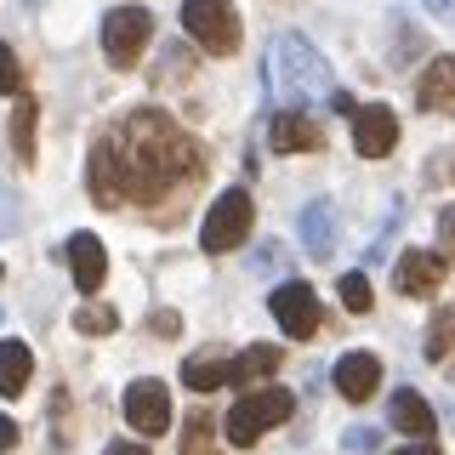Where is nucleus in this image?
I'll use <instances>...</instances> for the list:
<instances>
[{
	"label": "nucleus",
	"instance_id": "1",
	"mask_svg": "<svg viewBox=\"0 0 455 455\" xmlns=\"http://www.w3.org/2000/svg\"><path fill=\"white\" fill-rule=\"evenodd\" d=\"M199 177H205V154L165 108L125 114L114 132L92 142V160H85V188H92V199L103 211H114V205L154 211L171 194L194 188Z\"/></svg>",
	"mask_w": 455,
	"mask_h": 455
},
{
	"label": "nucleus",
	"instance_id": "2",
	"mask_svg": "<svg viewBox=\"0 0 455 455\" xmlns=\"http://www.w3.org/2000/svg\"><path fill=\"white\" fill-rule=\"evenodd\" d=\"M267 85H274L279 108H307V103H336V80L324 52H313L307 35L284 28L267 46Z\"/></svg>",
	"mask_w": 455,
	"mask_h": 455
},
{
	"label": "nucleus",
	"instance_id": "3",
	"mask_svg": "<svg viewBox=\"0 0 455 455\" xmlns=\"http://www.w3.org/2000/svg\"><path fill=\"white\" fill-rule=\"evenodd\" d=\"M291 410H296V398L284 393V387H256V393H245V398H234L222 433H228V444H234V450H245V444H256V438L267 433V427L291 421Z\"/></svg>",
	"mask_w": 455,
	"mask_h": 455
},
{
	"label": "nucleus",
	"instance_id": "4",
	"mask_svg": "<svg viewBox=\"0 0 455 455\" xmlns=\"http://www.w3.org/2000/svg\"><path fill=\"white\" fill-rule=\"evenodd\" d=\"M182 28H188L211 57L239 52V12H234V0H182Z\"/></svg>",
	"mask_w": 455,
	"mask_h": 455
},
{
	"label": "nucleus",
	"instance_id": "5",
	"mask_svg": "<svg viewBox=\"0 0 455 455\" xmlns=\"http://www.w3.org/2000/svg\"><path fill=\"white\" fill-rule=\"evenodd\" d=\"M251 217H256V205H251V194H245V188L217 194V205L205 211V228H199V245H205L211 256L245 245V239H251Z\"/></svg>",
	"mask_w": 455,
	"mask_h": 455
},
{
	"label": "nucleus",
	"instance_id": "6",
	"mask_svg": "<svg viewBox=\"0 0 455 455\" xmlns=\"http://www.w3.org/2000/svg\"><path fill=\"white\" fill-rule=\"evenodd\" d=\"M154 35V12L148 6H114L103 18V52L114 68H137L142 63V46Z\"/></svg>",
	"mask_w": 455,
	"mask_h": 455
},
{
	"label": "nucleus",
	"instance_id": "7",
	"mask_svg": "<svg viewBox=\"0 0 455 455\" xmlns=\"http://www.w3.org/2000/svg\"><path fill=\"white\" fill-rule=\"evenodd\" d=\"M267 313L279 319V331L284 336H296V341H307V336H319V296H313V284L302 279H291V284H279L274 296H267Z\"/></svg>",
	"mask_w": 455,
	"mask_h": 455
},
{
	"label": "nucleus",
	"instance_id": "8",
	"mask_svg": "<svg viewBox=\"0 0 455 455\" xmlns=\"http://www.w3.org/2000/svg\"><path fill=\"white\" fill-rule=\"evenodd\" d=\"M125 421H132V433L137 438H160L165 427H171V393H165V381H154V376H137L132 387H125Z\"/></svg>",
	"mask_w": 455,
	"mask_h": 455
},
{
	"label": "nucleus",
	"instance_id": "9",
	"mask_svg": "<svg viewBox=\"0 0 455 455\" xmlns=\"http://www.w3.org/2000/svg\"><path fill=\"white\" fill-rule=\"evenodd\" d=\"M444 274H450L444 251H404L393 262V291L398 296H433L444 284Z\"/></svg>",
	"mask_w": 455,
	"mask_h": 455
},
{
	"label": "nucleus",
	"instance_id": "10",
	"mask_svg": "<svg viewBox=\"0 0 455 455\" xmlns=\"http://www.w3.org/2000/svg\"><path fill=\"white\" fill-rule=\"evenodd\" d=\"M353 148L364 154V160H387L398 148V114L387 103H370L353 114Z\"/></svg>",
	"mask_w": 455,
	"mask_h": 455
},
{
	"label": "nucleus",
	"instance_id": "11",
	"mask_svg": "<svg viewBox=\"0 0 455 455\" xmlns=\"http://www.w3.org/2000/svg\"><path fill=\"white\" fill-rule=\"evenodd\" d=\"M267 148H274V154H313V148H324V132H319L313 114L279 108L274 120H267Z\"/></svg>",
	"mask_w": 455,
	"mask_h": 455
},
{
	"label": "nucleus",
	"instance_id": "12",
	"mask_svg": "<svg viewBox=\"0 0 455 455\" xmlns=\"http://www.w3.org/2000/svg\"><path fill=\"white\" fill-rule=\"evenodd\" d=\"M376 387H381V359H376V353L353 347V353H341V359H336V393L347 398V404H364Z\"/></svg>",
	"mask_w": 455,
	"mask_h": 455
},
{
	"label": "nucleus",
	"instance_id": "13",
	"mask_svg": "<svg viewBox=\"0 0 455 455\" xmlns=\"http://www.w3.org/2000/svg\"><path fill=\"white\" fill-rule=\"evenodd\" d=\"M416 108H427V114H455V57H450V52H438L433 63L421 68V80H416Z\"/></svg>",
	"mask_w": 455,
	"mask_h": 455
},
{
	"label": "nucleus",
	"instance_id": "14",
	"mask_svg": "<svg viewBox=\"0 0 455 455\" xmlns=\"http://www.w3.org/2000/svg\"><path fill=\"white\" fill-rule=\"evenodd\" d=\"M68 274H75V284L85 296H97V284L108 279V251L97 234H75L68 239Z\"/></svg>",
	"mask_w": 455,
	"mask_h": 455
},
{
	"label": "nucleus",
	"instance_id": "15",
	"mask_svg": "<svg viewBox=\"0 0 455 455\" xmlns=\"http://www.w3.org/2000/svg\"><path fill=\"white\" fill-rule=\"evenodd\" d=\"M387 410H393V427H398V433H410L416 444H427V438H433L438 416H433V404H427V398H421L416 387H398Z\"/></svg>",
	"mask_w": 455,
	"mask_h": 455
},
{
	"label": "nucleus",
	"instance_id": "16",
	"mask_svg": "<svg viewBox=\"0 0 455 455\" xmlns=\"http://www.w3.org/2000/svg\"><path fill=\"white\" fill-rule=\"evenodd\" d=\"M182 381H188L194 393H217V387L234 381V359H228V353H199V359L182 364Z\"/></svg>",
	"mask_w": 455,
	"mask_h": 455
},
{
	"label": "nucleus",
	"instance_id": "17",
	"mask_svg": "<svg viewBox=\"0 0 455 455\" xmlns=\"http://www.w3.org/2000/svg\"><path fill=\"white\" fill-rule=\"evenodd\" d=\"M302 245H307V256H331L336 251V211L324 205V199H313L302 211Z\"/></svg>",
	"mask_w": 455,
	"mask_h": 455
},
{
	"label": "nucleus",
	"instance_id": "18",
	"mask_svg": "<svg viewBox=\"0 0 455 455\" xmlns=\"http://www.w3.org/2000/svg\"><path fill=\"white\" fill-rule=\"evenodd\" d=\"M28 370H35V353L23 341H0V398H18L28 387Z\"/></svg>",
	"mask_w": 455,
	"mask_h": 455
},
{
	"label": "nucleus",
	"instance_id": "19",
	"mask_svg": "<svg viewBox=\"0 0 455 455\" xmlns=\"http://www.w3.org/2000/svg\"><path fill=\"white\" fill-rule=\"evenodd\" d=\"M274 370H279V347H274V341H251V347L234 359V387L262 381V376H274Z\"/></svg>",
	"mask_w": 455,
	"mask_h": 455
},
{
	"label": "nucleus",
	"instance_id": "20",
	"mask_svg": "<svg viewBox=\"0 0 455 455\" xmlns=\"http://www.w3.org/2000/svg\"><path fill=\"white\" fill-rule=\"evenodd\" d=\"M35 120H40V103L35 97H18V103H12V154H18L23 165L35 160Z\"/></svg>",
	"mask_w": 455,
	"mask_h": 455
},
{
	"label": "nucleus",
	"instance_id": "21",
	"mask_svg": "<svg viewBox=\"0 0 455 455\" xmlns=\"http://www.w3.org/2000/svg\"><path fill=\"white\" fill-rule=\"evenodd\" d=\"M450 353H455V302H450V307H438V313H433V324H427V359L444 364Z\"/></svg>",
	"mask_w": 455,
	"mask_h": 455
},
{
	"label": "nucleus",
	"instance_id": "22",
	"mask_svg": "<svg viewBox=\"0 0 455 455\" xmlns=\"http://www.w3.org/2000/svg\"><path fill=\"white\" fill-rule=\"evenodd\" d=\"M341 307H347V313H370V307H376L370 274H341Z\"/></svg>",
	"mask_w": 455,
	"mask_h": 455
},
{
	"label": "nucleus",
	"instance_id": "23",
	"mask_svg": "<svg viewBox=\"0 0 455 455\" xmlns=\"http://www.w3.org/2000/svg\"><path fill=\"white\" fill-rule=\"evenodd\" d=\"M182 455H222L217 444H211V416H205V410H194V416H188V433H182Z\"/></svg>",
	"mask_w": 455,
	"mask_h": 455
},
{
	"label": "nucleus",
	"instance_id": "24",
	"mask_svg": "<svg viewBox=\"0 0 455 455\" xmlns=\"http://www.w3.org/2000/svg\"><path fill=\"white\" fill-rule=\"evenodd\" d=\"M114 324H120V313H114V307H80L75 313V331L80 336H108Z\"/></svg>",
	"mask_w": 455,
	"mask_h": 455
},
{
	"label": "nucleus",
	"instance_id": "25",
	"mask_svg": "<svg viewBox=\"0 0 455 455\" xmlns=\"http://www.w3.org/2000/svg\"><path fill=\"white\" fill-rule=\"evenodd\" d=\"M18 228H23V199H18V188H6V182H0V239L18 234Z\"/></svg>",
	"mask_w": 455,
	"mask_h": 455
},
{
	"label": "nucleus",
	"instance_id": "26",
	"mask_svg": "<svg viewBox=\"0 0 455 455\" xmlns=\"http://www.w3.org/2000/svg\"><path fill=\"white\" fill-rule=\"evenodd\" d=\"M18 57H12V46H6V40H0V97H12V92H18Z\"/></svg>",
	"mask_w": 455,
	"mask_h": 455
},
{
	"label": "nucleus",
	"instance_id": "27",
	"mask_svg": "<svg viewBox=\"0 0 455 455\" xmlns=\"http://www.w3.org/2000/svg\"><path fill=\"white\" fill-rule=\"evenodd\" d=\"M438 251H444V256H455V205H444V211H438Z\"/></svg>",
	"mask_w": 455,
	"mask_h": 455
},
{
	"label": "nucleus",
	"instance_id": "28",
	"mask_svg": "<svg viewBox=\"0 0 455 455\" xmlns=\"http://www.w3.org/2000/svg\"><path fill=\"white\" fill-rule=\"evenodd\" d=\"M6 450H18V421L0 416V455H6Z\"/></svg>",
	"mask_w": 455,
	"mask_h": 455
},
{
	"label": "nucleus",
	"instance_id": "29",
	"mask_svg": "<svg viewBox=\"0 0 455 455\" xmlns=\"http://www.w3.org/2000/svg\"><path fill=\"white\" fill-rule=\"evenodd\" d=\"M103 455H148V444H137V438H114Z\"/></svg>",
	"mask_w": 455,
	"mask_h": 455
},
{
	"label": "nucleus",
	"instance_id": "30",
	"mask_svg": "<svg viewBox=\"0 0 455 455\" xmlns=\"http://www.w3.org/2000/svg\"><path fill=\"white\" fill-rule=\"evenodd\" d=\"M347 450H376V433H364V427H353V433H347Z\"/></svg>",
	"mask_w": 455,
	"mask_h": 455
},
{
	"label": "nucleus",
	"instance_id": "31",
	"mask_svg": "<svg viewBox=\"0 0 455 455\" xmlns=\"http://www.w3.org/2000/svg\"><path fill=\"white\" fill-rule=\"evenodd\" d=\"M154 336H177V313H154Z\"/></svg>",
	"mask_w": 455,
	"mask_h": 455
},
{
	"label": "nucleus",
	"instance_id": "32",
	"mask_svg": "<svg viewBox=\"0 0 455 455\" xmlns=\"http://www.w3.org/2000/svg\"><path fill=\"white\" fill-rule=\"evenodd\" d=\"M427 12H433V18H455V0H421Z\"/></svg>",
	"mask_w": 455,
	"mask_h": 455
},
{
	"label": "nucleus",
	"instance_id": "33",
	"mask_svg": "<svg viewBox=\"0 0 455 455\" xmlns=\"http://www.w3.org/2000/svg\"><path fill=\"white\" fill-rule=\"evenodd\" d=\"M398 455H438L433 444H410V450H398Z\"/></svg>",
	"mask_w": 455,
	"mask_h": 455
},
{
	"label": "nucleus",
	"instance_id": "34",
	"mask_svg": "<svg viewBox=\"0 0 455 455\" xmlns=\"http://www.w3.org/2000/svg\"><path fill=\"white\" fill-rule=\"evenodd\" d=\"M450 427H455V398H450Z\"/></svg>",
	"mask_w": 455,
	"mask_h": 455
},
{
	"label": "nucleus",
	"instance_id": "35",
	"mask_svg": "<svg viewBox=\"0 0 455 455\" xmlns=\"http://www.w3.org/2000/svg\"><path fill=\"white\" fill-rule=\"evenodd\" d=\"M450 165H455V160H450ZM450 177H455V171H450Z\"/></svg>",
	"mask_w": 455,
	"mask_h": 455
}]
</instances>
